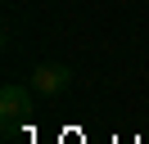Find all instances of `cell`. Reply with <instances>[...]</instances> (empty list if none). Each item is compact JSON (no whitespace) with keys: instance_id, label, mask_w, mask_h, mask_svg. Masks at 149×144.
I'll return each instance as SVG.
<instances>
[{"instance_id":"6da1fadb","label":"cell","mask_w":149,"mask_h":144,"mask_svg":"<svg viewBox=\"0 0 149 144\" xmlns=\"http://www.w3.org/2000/svg\"><path fill=\"white\" fill-rule=\"evenodd\" d=\"M27 86L36 90V95H63L68 86H72V68L68 63H36L32 68V77H27Z\"/></svg>"},{"instance_id":"7a4b0ae2","label":"cell","mask_w":149,"mask_h":144,"mask_svg":"<svg viewBox=\"0 0 149 144\" xmlns=\"http://www.w3.org/2000/svg\"><path fill=\"white\" fill-rule=\"evenodd\" d=\"M27 90L32 86H14V81L0 90V122H5V131H14V126L32 113V95H27Z\"/></svg>"}]
</instances>
